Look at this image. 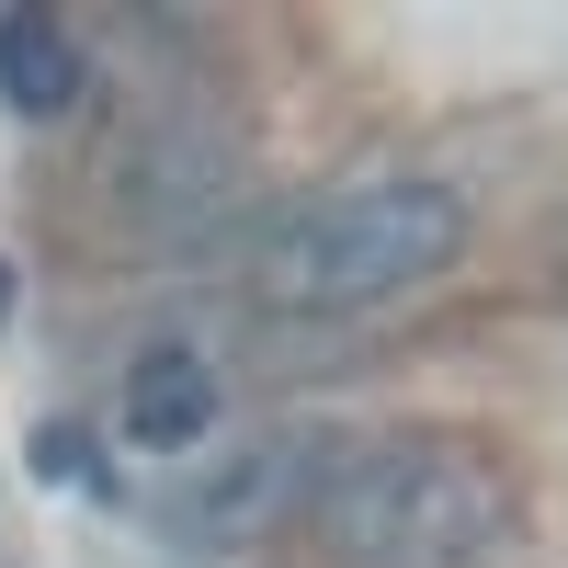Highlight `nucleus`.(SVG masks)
<instances>
[{
  "label": "nucleus",
  "instance_id": "nucleus-1",
  "mask_svg": "<svg viewBox=\"0 0 568 568\" xmlns=\"http://www.w3.org/2000/svg\"><path fill=\"white\" fill-rule=\"evenodd\" d=\"M307 535L329 568H489L511 535V478L455 433H375L318 466Z\"/></svg>",
  "mask_w": 568,
  "mask_h": 568
},
{
  "label": "nucleus",
  "instance_id": "nucleus-2",
  "mask_svg": "<svg viewBox=\"0 0 568 568\" xmlns=\"http://www.w3.org/2000/svg\"><path fill=\"white\" fill-rule=\"evenodd\" d=\"M455 251H466V205L444 182H353V194H318L262 227L251 296L273 318H342V307H387L409 284L455 273Z\"/></svg>",
  "mask_w": 568,
  "mask_h": 568
},
{
  "label": "nucleus",
  "instance_id": "nucleus-3",
  "mask_svg": "<svg viewBox=\"0 0 568 568\" xmlns=\"http://www.w3.org/2000/svg\"><path fill=\"white\" fill-rule=\"evenodd\" d=\"M125 433L149 444V455H194L216 433V364L194 342H149L125 364Z\"/></svg>",
  "mask_w": 568,
  "mask_h": 568
},
{
  "label": "nucleus",
  "instance_id": "nucleus-4",
  "mask_svg": "<svg viewBox=\"0 0 568 568\" xmlns=\"http://www.w3.org/2000/svg\"><path fill=\"white\" fill-rule=\"evenodd\" d=\"M318 466H329V455H318ZM318 466H307L296 444H251L240 466H227V478H205V489L182 500V511H194L205 535H262V524H273L284 500L307 511V489H318Z\"/></svg>",
  "mask_w": 568,
  "mask_h": 568
},
{
  "label": "nucleus",
  "instance_id": "nucleus-5",
  "mask_svg": "<svg viewBox=\"0 0 568 568\" xmlns=\"http://www.w3.org/2000/svg\"><path fill=\"white\" fill-rule=\"evenodd\" d=\"M80 45L58 12H0V103L12 114H69L80 103Z\"/></svg>",
  "mask_w": 568,
  "mask_h": 568
},
{
  "label": "nucleus",
  "instance_id": "nucleus-6",
  "mask_svg": "<svg viewBox=\"0 0 568 568\" xmlns=\"http://www.w3.org/2000/svg\"><path fill=\"white\" fill-rule=\"evenodd\" d=\"M0 318H12V262H0Z\"/></svg>",
  "mask_w": 568,
  "mask_h": 568
},
{
  "label": "nucleus",
  "instance_id": "nucleus-7",
  "mask_svg": "<svg viewBox=\"0 0 568 568\" xmlns=\"http://www.w3.org/2000/svg\"><path fill=\"white\" fill-rule=\"evenodd\" d=\"M557 273H568V227H557Z\"/></svg>",
  "mask_w": 568,
  "mask_h": 568
}]
</instances>
